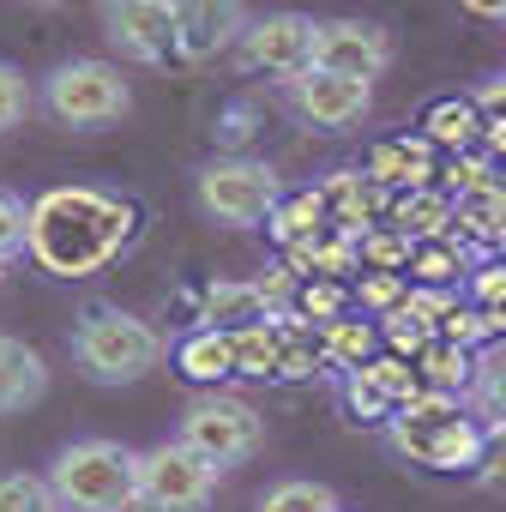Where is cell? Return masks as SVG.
Instances as JSON below:
<instances>
[{"instance_id": "obj_1", "label": "cell", "mask_w": 506, "mask_h": 512, "mask_svg": "<svg viewBox=\"0 0 506 512\" xmlns=\"http://www.w3.org/2000/svg\"><path fill=\"white\" fill-rule=\"evenodd\" d=\"M139 229L133 199L103 187H49L25 205V253L49 278H91L115 266Z\"/></svg>"}, {"instance_id": "obj_2", "label": "cell", "mask_w": 506, "mask_h": 512, "mask_svg": "<svg viewBox=\"0 0 506 512\" xmlns=\"http://www.w3.org/2000/svg\"><path fill=\"white\" fill-rule=\"evenodd\" d=\"M386 440L398 458L422 464V470H476L482 452V422L458 404V392H434L422 386L416 398H404L386 416Z\"/></svg>"}, {"instance_id": "obj_3", "label": "cell", "mask_w": 506, "mask_h": 512, "mask_svg": "<svg viewBox=\"0 0 506 512\" xmlns=\"http://www.w3.org/2000/svg\"><path fill=\"white\" fill-rule=\"evenodd\" d=\"M73 356H79V368H85L91 380H103V386H133V380H145V374L169 356V344H163V332H157L151 320L97 302V308H85L79 326H73Z\"/></svg>"}, {"instance_id": "obj_4", "label": "cell", "mask_w": 506, "mask_h": 512, "mask_svg": "<svg viewBox=\"0 0 506 512\" xmlns=\"http://www.w3.org/2000/svg\"><path fill=\"white\" fill-rule=\"evenodd\" d=\"M61 512H121L139 494V452L121 440H73L49 464Z\"/></svg>"}, {"instance_id": "obj_5", "label": "cell", "mask_w": 506, "mask_h": 512, "mask_svg": "<svg viewBox=\"0 0 506 512\" xmlns=\"http://www.w3.org/2000/svg\"><path fill=\"white\" fill-rule=\"evenodd\" d=\"M193 193H199V211L211 223H229V229H260L272 217V205L284 199V175L260 157H217L193 175Z\"/></svg>"}, {"instance_id": "obj_6", "label": "cell", "mask_w": 506, "mask_h": 512, "mask_svg": "<svg viewBox=\"0 0 506 512\" xmlns=\"http://www.w3.org/2000/svg\"><path fill=\"white\" fill-rule=\"evenodd\" d=\"M175 440H181V446H193L205 464L235 470V464H247L253 452L266 446V416L253 410L247 398H229V392H199V398L181 410Z\"/></svg>"}, {"instance_id": "obj_7", "label": "cell", "mask_w": 506, "mask_h": 512, "mask_svg": "<svg viewBox=\"0 0 506 512\" xmlns=\"http://www.w3.org/2000/svg\"><path fill=\"white\" fill-rule=\"evenodd\" d=\"M43 109L61 121V127H109L133 109V91L121 79V67L109 61H61L49 79H43Z\"/></svg>"}, {"instance_id": "obj_8", "label": "cell", "mask_w": 506, "mask_h": 512, "mask_svg": "<svg viewBox=\"0 0 506 512\" xmlns=\"http://www.w3.org/2000/svg\"><path fill=\"white\" fill-rule=\"evenodd\" d=\"M217 464H205L193 446H181V440H157L151 452H139V488L151 494V500H163V506H175V512H205L211 506V494H217Z\"/></svg>"}, {"instance_id": "obj_9", "label": "cell", "mask_w": 506, "mask_h": 512, "mask_svg": "<svg viewBox=\"0 0 506 512\" xmlns=\"http://www.w3.org/2000/svg\"><path fill=\"white\" fill-rule=\"evenodd\" d=\"M284 85H290L296 115L314 133H344V127L368 121V109H374V79H344V73H326V67H302Z\"/></svg>"}, {"instance_id": "obj_10", "label": "cell", "mask_w": 506, "mask_h": 512, "mask_svg": "<svg viewBox=\"0 0 506 512\" xmlns=\"http://www.w3.org/2000/svg\"><path fill=\"white\" fill-rule=\"evenodd\" d=\"M235 55H241V67H253V73L296 79V73L314 61V19H302V13L247 19V31L235 37Z\"/></svg>"}, {"instance_id": "obj_11", "label": "cell", "mask_w": 506, "mask_h": 512, "mask_svg": "<svg viewBox=\"0 0 506 512\" xmlns=\"http://www.w3.org/2000/svg\"><path fill=\"white\" fill-rule=\"evenodd\" d=\"M344 79H380L392 67V37L374 19H320L314 25V61Z\"/></svg>"}, {"instance_id": "obj_12", "label": "cell", "mask_w": 506, "mask_h": 512, "mask_svg": "<svg viewBox=\"0 0 506 512\" xmlns=\"http://www.w3.org/2000/svg\"><path fill=\"white\" fill-rule=\"evenodd\" d=\"M169 13H175V55L181 61H211V55L235 49V37L247 31L241 0H169Z\"/></svg>"}, {"instance_id": "obj_13", "label": "cell", "mask_w": 506, "mask_h": 512, "mask_svg": "<svg viewBox=\"0 0 506 512\" xmlns=\"http://www.w3.org/2000/svg\"><path fill=\"white\" fill-rule=\"evenodd\" d=\"M103 25H109L115 49L145 61V67L175 55V13H169V0H103Z\"/></svg>"}, {"instance_id": "obj_14", "label": "cell", "mask_w": 506, "mask_h": 512, "mask_svg": "<svg viewBox=\"0 0 506 512\" xmlns=\"http://www.w3.org/2000/svg\"><path fill=\"white\" fill-rule=\"evenodd\" d=\"M49 392V362L25 338H0V416H19Z\"/></svg>"}, {"instance_id": "obj_15", "label": "cell", "mask_w": 506, "mask_h": 512, "mask_svg": "<svg viewBox=\"0 0 506 512\" xmlns=\"http://www.w3.org/2000/svg\"><path fill=\"white\" fill-rule=\"evenodd\" d=\"M374 187H434V145L416 133V139H380L368 151V169H362Z\"/></svg>"}, {"instance_id": "obj_16", "label": "cell", "mask_w": 506, "mask_h": 512, "mask_svg": "<svg viewBox=\"0 0 506 512\" xmlns=\"http://www.w3.org/2000/svg\"><path fill=\"white\" fill-rule=\"evenodd\" d=\"M320 199H326V223H338L350 241H356L362 229H374V211L386 205V199H380V187H374L368 175H356V169L326 175V181H320Z\"/></svg>"}, {"instance_id": "obj_17", "label": "cell", "mask_w": 506, "mask_h": 512, "mask_svg": "<svg viewBox=\"0 0 506 512\" xmlns=\"http://www.w3.org/2000/svg\"><path fill=\"white\" fill-rule=\"evenodd\" d=\"M452 229L470 241H506V181H476L452 193Z\"/></svg>"}, {"instance_id": "obj_18", "label": "cell", "mask_w": 506, "mask_h": 512, "mask_svg": "<svg viewBox=\"0 0 506 512\" xmlns=\"http://www.w3.org/2000/svg\"><path fill=\"white\" fill-rule=\"evenodd\" d=\"M266 314H272L266 290L247 284V278H217V284L199 296V320H205V326H223V332H241V326L266 320Z\"/></svg>"}, {"instance_id": "obj_19", "label": "cell", "mask_w": 506, "mask_h": 512, "mask_svg": "<svg viewBox=\"0 0 506 512\" xmlns=\"http://www.w3.org/2000/svg\"><path fill=\"white\" fill-rule=\"evenodd\" d=\"M175 368H181L193 386H217V380L235 374V338H229L223 326H199V332H187V338L175 344Z\"/></svg>"}, {"instance_id": "obj_20", "label": "cell", "mask_w": 506, "mask_h": 512, "mask_svg": "<svg viewBox=\"0 0 506 512\" xmlns=\"http://www.w3.org/2000/svg\"><path fill=\"white\" fill-rule=\"evenodd\" d=\"M392 229H404L410 241L452 235V193L446 187H404L392 199Z\"/></svg>"}, {"instance_id": "obj_21", "label": "cell", "mask_w": 506, "mask_h": 512, "mask_svg": "<svg viewBox=\"0 0 506 512\" xmlns=\"http://www.w3.org/2000/svg\"><path fill=\"white\" fill-rule=\"evenodd\" d=\"M422 139L440 151H476L482 145V109L470 97H440L422 115Z\"/></svg>"}, {"instance_id": "obj_22", "label": "cell", "mask_w": 506, "mask_h": 512, "mask_svg": "<svg viewBox=\"0 0 506 512\" xmlns=\"http://www.w3.org/2000/svg\"><path fill=\"white\" fill-rule=\"evenodd\" d=\"M464 410H470L482 428L506 422V350H500V344H488V350L470 362V380H464Z\"/></svg>"}, {"instance_id": "obj_23", "label": "cell", "mask_w": 506, "mask_h": 512, "mask_svg": "<svg viewBox=\"0 0 506 512\" xmlns=\"http://www.w3.org/2000/svg\"><path fill=\"white\" fill-rule=\"evenodd\" d=\"M266 229H272L284 247H296V241H320V235H326V199H320V187H308V193H284V199L272 205Z\"/></svg>"}, {"instance_id": "obj_24", "label": "cell", "mask_w": 506, "mask_h": 512, "mask_svg": "<svg viewBox=\"0 0 506 512\" xmlns=\"http://www.w3.org/2000/svg\"><path fill=\"white\" fill-rule=\"evenodd\" d=\"M320 350H326V362L332 368H362L374 350H380V332L368 326V320H350V314H338V320H326L320 326Z\"/></svg>"}, {"instance_id": "obj_25", "label": "cell", "mask_w": 506, "mask_h": 512, "mask_svg": "<svg viewBox=\"0 0 506 512\" xmlns=\"http://www.w3.org/2000/svg\"><path fill=\"white\" fill-rule=\"evenodd\" d=\"M470 362H476V350L446 344V338H428V344H422V356H416V374H422V386H434V392H464Z\"/></svg>"}, {"instance_id": "obj_26", "label": "cell", "mask_w": 506, "mask_h": 512, "mask_svg": "<svg viewBox=\"0 0 506 512\" xmlns=\"http://www.w3.org/2000/svg\"><path fill=\"white\" fill-rule=\"evenodd\" d=\"M229 338H235V374L272 380V368H278V314L253 320V326H241V332H229Z\"/></svg>"}, {"instance_id": "obj_27", "label": "cell", "mask_w": 506, "mask_h": 512, "mask_svg": "<svg viewBox=\"0 0 506 512\" xmlns=\"http://www.w3.org/2000/svg\"><path fill=\"white\" fill-rule=\"evenodd\" d=\"M458 272H464L458 235H434V241H416V247H410V278H416V284H452Z\"/></svg>"}, {"instance_id": "obj_28", "label": "cell", "mask_w": 506, "mask_h": 512, "mask_svg": "<svg viewBox=\"0 0 506 512\" xmlns=\"http://www.w3.org/2000/svg\"><path fill=\"white\" fill-rule=\"evenodd\" d=\"M356 374H362V380L392 404V410H398L404 398H416V392H422V374H416V362H404V356H368Z\"/></svg>"}, {"instance_id": "obj_29", "label": "cell", "mask_w": 506, "mask_h": 512, "mask_svg": "<svg viewBox=\"0 0 506 512\" xmlns=\"http://www.w3.org/2000/svg\"><path fill=\"white\" fill-rule=\"evenodd\" d=\"M260 512H344V506H338V494L326 482L290 476V482H278V488L260 494Z\"/></svg>"}, {"instance_id": "obj_30", "label": "cell", "mask_w": 506, "mask_h": 512, "mask_svg": "<svg viewBox=\"0 0 506 512\" xmlns=\"http://www.w3.org/2000/svg\"><path fill=\"white\" fill-rule=\"evenodd\" d=\"M0 512H61L49 476L31 470H0Z\"/></svg>"}, {"instance_id": "obj_31", "label": "cell", "mask_w": 506, "mask_h": 512, "mask_svg": "<svg viewBox=\"0 0 506 512\" xmlns=\"http://www.w3.org/2000/svg\"><path fill=\"white\" fill-rule=\"evenodd\" d=\"M410 235L404 229H362L356 235V260L368 266V272H398V266H410Z\"/></svg>"}, {"instance_id": "obj_32", "label": "cell", "mask_w": 506, "mask_h": 512, "mask_svg": "<svg viewBox=\"0 0 506 512\" xmlns=\"http://www.w3.org/2000/svg\"><path fill=\"white\" fill-rule=\"evenodd\" d=\"M296 314H302V320H314V326H326V320L350 314V284H344V278H308V290H302Z\"/></svg>"}, {"instance_id": "obj_33", "label": "cell", "mask_w": 506, "mask_h": 512, "mask_svg": "<svg viewBox=\"0 0 506 512\" xmlns=\"http://www.w3.org/2000/svg\"><path fill=\"white\" fill-rule=\"evenodd\" d=\"M380 320H386L380 332H386V344H392V356H404V362H416V356H422V344L434 338V326H428V320H416V314H410L404 302H398L392 314H380Z\"/></svg>"}, {"instance_id": "obj_34", "label": "cell", "mask_w": 506, "mask_h": 512, "mask_svg": "<svg viewBox=\"0 0 506 512\" xmlns=\"http://www.w3.org/2000/svg\"><path fill=\"white\" fill-rule=\"evenodd\" d=\"M404 290H410V284H404V272H368V278L350 290V302H362L368 314H392V308L404 302Z\"/></svg>"}, {"instance_id": "obj_35", "label": "cell", "mask_w": 506, "mask_h": 512, "mask_svg": "<svg viewBox=\"0 0 506 512\" xmlns=\"http://www.w3.org/2000/svg\"><path fill=\"white\" fill-rule=\"evenodd\" d=\"M434 338H446V344H464V350H476V344H488L494 338V326H488V314L482 308H452L440 326H434Z\"/></svg>"}, {"instance_id": "obj_36", "label": "cell", "mask_w": 506, "mask_h": 512, "mask_svg": "<svg viewBox=\"0 0 506 512\" xmlns=\"http://www.w3.org/2000/svg\"><path fill=\"white\" fill-rule=\"evenodd\" d=\"M476 482H482V488H494V494H506V422L482 428V452H476Z\"/></svg>"}, {"instance_id": "obj_37", "label": "cell", "mask_w": 506, "mask_h": 512, "mask_svg": "<svg viewBox=\"0 0 506 512\" xmlns=\"http://www.w3.org/2000/svg\"><path fill=\"white\" fill-rule=\"evenodd\" d=\"M404 308L416 314V320H428V326H440L452 308H458V296L452 290H440V284H410L404 290Z\"/></svg>"}, {"instance_id": "obj_38", "label": "cell", "mask_w": 506, "mask_h": 512, "mask_svg": "<svg viewBox=\"0 0 506 512\" xmlns=\"http://www.w3.org/2000/svg\"><path fill=\"white\" fill-rule=\"evenodd\" d=\"M470 296H476L482 314H500V308H506V260L476 266V272H470Z\"/></svg>"}, {"instance_id": "obj_39", "label": "cell", "mask_w": 506, "mask_h": 512, "mask_svg": "<svg viewBox=\"0 0 506 512\" xmlns=\"http://www.w3.org/2000/svg\"><path fill=\"white\" fill-rule=\"evenodd\" d=\"M25 109H31V85H25V73L0 61V127H19Z\"/></svg>"}, {"instance_id": "obj_40", "label": "cell", "mask_w": 506, "mask_h": 512, "mask_svg": "<svg viewBox=\"0 0 506 512\" xmlns=\"http://www.w3.org/2000/svg\"><path fill=\"white\" fill-rule=\"evenodd\" d=\"M25 253V199L0 187V260Z\"/></svg>"}, {"instance_id": "obj_41", "label": "cell", "mask_w": 506, "mask_h": 512, "mask_svg": "<svg viewBox=\"0 0 506 512\" xmlns=\"http://www.w3.org/2000/svg\"><path fill=\"white\" fill-rule=\"evenodd\" d=\"M344 398H350L356 422H386V416H392V404H386V398H380V392H374V386H368V380L356 374V368L344 374Z\"/></svg>"}, {"instance_id": "obj_42", "label": "cell", "mask_w": 506, "mask_h": 512, "mask_svg": "<svg viewBox=\"0 0 506 512\" xmlns=\"http://www.w3.org/2000/svg\"><path fill=\"white\" fill-rule=\"evenodd\" d=\"M260 290H266L272 314H284V308H290V296H296V272H290V266H272V272L260 278Z\"/></svg>"}, {"instance_id": "obj_43", "label": "cell", "mask_w": 506, "mask_h": 512, "mask_svg": "<svg viewBox=\"0 0 506 512\" xmlns=\"http://www.w3.org/2000/svg\"><path fill=\"white\" fill-rule=\"evenodd\" d=\"M470 103H476L482 115H506V73H494V79H482V85L470 91Z\"/></svg>"}, {"instance_id": "obj_44", "label": "cell", "mask_w": 506, "mask_h": 512, "mask_svg": "<svg viewBox=\"0 0 506 512\" xmlns=\"http://www.w3.org/2000/svg\"><path fill=\"white\" fill-rule=\"evenodd\" d=\"M482 151L506 157V115H482Z\"/></svg>"}, {"instance_id": "obj_45", "label": "cell", "mask_w": 506, "mask_h": 512, "mask_svg": "<svg viewBox=\"0 0 506 512\" xmlns=\"http://www.w3.org/2000/svg\"><path fill=\"white\" fill-rule=\"evenodd\" d=\"M470 19H488V25H506V0H458Z\"/></svg>"}, {"instance_id": "obj_46", "label": "cell", "mask_w": 506, "mask_h": 512, "mask_svg": "<svg viewBox=\"0 0 506 512\" xmlns=\"http://www.w3.org/2000/svg\"><path fill=\"white\" fill-rule=\"evenodd\" d=\"M121 512H175V506H163V500H151V494H145V488H139V494H133V500H127V506H121Z\"/></svg>"}, {"instance_id": "obj_47", "label": "cell", "mask_w": 506, "mask_h": 512, "mask_svg": "<svg viewBox=\"0 0 506 512\" xmlns=\"http://www.w3.org/2000/svg\"><path fill=\"white\" fill-rule=\"evenodd\" d=\"M37 7H55V0H37Z\"/></svg>"}, {"instance_id": "obj_48", "label": "cell", "mask_w": 506, "mask_h": 512, "mask_svg": "<svg viewBox=\"0 0 506 512\" xmlns=\"http://www.w3.org/2000/svg\"><path fill=\"white\" fill-rule=\"evenodd\" d=\"M0 278H7V260H0Z\"/></svg>"}]
</instances>
